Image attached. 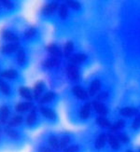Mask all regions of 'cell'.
<instances>
[{"mask_svg":"<svg viewBox=\"0 0 140 152\" xmlns=\"http://www.w3.org/2000/svg\"><path fill=\"white\" fill-rule=\"evenodd\" d=\"M58 9V3L57 2H51L50 4L45 5L41 9V12L44 15H50Z\"/></svg>","mask_w":140,"mask_h":152,"instance_id":"5","label":"cell"},{"mask_svg":"<svg viewBox=\"0 0 140 152\" xmlns=\"http://www.w3.org/2000/svg\"><path fill=\"white\" fill-rule=\"evenodd\" d=\"M48 143L50 145V147L54 150V151H58L60 149V140L56 136H51L48 140Z\"/></svg>","mask_w":140,"mask_h":152,"instance_id":"17","label":"cell"},{"mask_svg":"<svg viewBox=\"0 0 140 152\" xmlns=\"http://www.w3.org/2000/svg\"><path fill=\"white\" fill-rule=\"evenodd\" d=\"M78 150V146L73 145V146H70L69 148H66L64 152H77Z\"/></svg>","mask_w":140,"mask_h":152,"instance_id":"38","label":"cell"},{"mask_svg":"<svg viewBox=\"0 0 140 152\" xmlns=\"http://www.w3.org/2000/svg\"><path fill=\"white\" fill-rule=\"evenodd\" d=\"M139 152H140V148H139Z\"/></svg>","mask_w":140,"mask_h":152,"instance_id":"42","label":"cell"},{"mask_svg":"<svg viewBox=\"0 0 140 152\" xmlns=\"http://www.w3.org/2000/svg\"><path fill=\"white\" fill-rule=\"evenodd\" d=\"M126 152H133L132 150H127V151H126Z\"/></svg>","mask_w":140,"mask_h":152,"instance_id":"41","label":"cell"},{"mask_svg":"<svg viewBox=\"0 0 140 152\" xmlns=\"http://www.w3.org/2000/svg\"><path fill=\"white\" fill-rule=\"evenodd\" d=\"M20 50V45L17 43H10V44H7L5 46H2L0 50L3 53H11V52H14V51H18Z\"/></svg>","mask_w":140,"mask_h":152,"instance_id":"4","label":"cell"},{"mask_svg":"<svg viewBox=\"0 0 140 152\" xmlns=\"http://www.w3.org/2000/svg\"><path fill=\"white\" fill-rule=\"evenodd\" d=\"M106 135L105 134H101L95 141V148L96 149H100L105 147L106 145Z\"/></svg>","mask_w":140,"mask_h":152,"instance_id":"20","label":"cell"},{"mask_svg":"<svg viewBox=\"0 0 140 152\" xmlns=\"http://www.w3.org/2000/svg\"><path fill=\"white\" fill-rule=\"evenodd\" d=\"M96 122L98 125H100V126L102 127H108L109 126V121L108 120H106V118L104 117V116H100L96 118Z\"/></svg>","mask_w":140,"mask_h":152,"instance_id":"31","label":"cell"},{"mask_svg":"<svg viewBox=\"0 0 140 152\" xmlns=\"http://www.w3.org/2000/svg\"><path fill=\"white\" fill-rule=\"evenodd\" d=\"M35 33H36V30H35V28L31 27V28H29L27 31H25V32H24V37H28V38H30V37H32L33 36L35 35Z\"/></svg>","mask_w":140,"mask_h":152,"instance_id":"37","label":"cell"},{"mask_svg":"<svg viewBox=\"0 0 140 152\" xmlns=\"http://www.w3.org/2000/svg\"><path fill=\"white\" fill-rule=\"evenodd\" d=\"M39 152H54L51 147H41L39 148Z\"/></svg>","mask_w":140,"mask_h":152,"instance_id":"40","label":"cell"},{"mask_svg":"<svg viewBox=\"0 0 140 152\" xmlns=\"http://www.w3.org/2000/svg\"><path fill=\"white\" fill-rule=\"evenodd\" d=\"M67 6H69L70 8L74 9V10H79L81 9V3L78 1H74V0H70V1H67Z\"/></svg>","mask_w":140,"mask_h":152,"instance_id":"33","label":"cell"},{"mask_svg":"<svg viewBox=\"0 0 140 152\" xmlns=\"http://www.w3.org/2000/svg\"><path fill=\"white\" fill-rule=\"evenodd\" d=\"M100 87H101V83H100L99 80H93L91 84V87L89 89V94L90 95H95L96 92H98V91L100 90Z\"/></svg>","mask_w":140,"mask_h":152,"instance_id":"18","label":"cell"},{"mask_svg":"<svg viewBox=\"0 0 140 152\" xmlns=\"http://www.w3.org/2000/svg\"><path fill=\"white\" fill-rule=\"evenodd\" d=\"M108 96V94L106 91H102V92H100V94H98L96 96V101H103L105 100V99H106Z\"/></svg>","mask_w":140,"mask_h":152,"instance_id":"36","label":"cell"},{"mask_svg":"<svg viewBox=\"0 0 140 152\" xmlns=\"http://www.w3.org/2000/svg\"><path fill=\"white\" fill-rule=\"evenodd\" d=\"M4 131H5L6 134L8 135L9 137H10L11 139H18V138H19V134L14 129H12V127L8 126V127H6L4 129Z\"/></svg>","mask_w":140,"mask_h":152,"instance_id":"23","label":"cell"},{"mask_svg":"<svg viewBox=\"0 0 140 152\" xmlns=\"http://www.w3.org/2000/svg\"><path fill=\"white\" fill-rule=\"evenodd\" d=\"M121 114L125 117H132L138 114V109L136 107H124L121 110Z\"/></svg>","mask_w":140,"mask_h":152,"instance_id":"16","label":"cell"},{"mask_svg":"<svg viewBox=\"0 0 140 152\" xmlns=\"http://www.w3.org/2000/svg\"><path fill=\"white\" fill-rule=\"evenodd\" d=\"M73 94H74L78 98L81 99V100H85V99L88 98L87 91L83 90L81 87H79V86H75V87L73 88Z\"/></svg>","mask_w":140,"mask_h":152,"instance_id":"8","label":"cell"},{"mask_svg":"<svg viewBox=\"0 0 140 152\" xmlns=\"http://www.w3.org/2000/svg\"><path fill=\"white\" fill-rule=\"evenodd\" d=\"M55 94L53 91H48L46 92V94L43 95V97L39 100V103L40 104H45V103H49L51 102V100H53V98H54Z\"/></svg>","mask_w":140,"mask_h":152,"instance_id":"25","label":"cell"},{"mask_svg":"<svg viewBox=\"0 0 140 152\" xmlns=\"http://www.w3.org/2000/svg\"><path fill=\"white\" fill-rule=\"evenodd\" d=\"M68 14V9H67V5L66 4H63L60 6L59 9V15L62 19H65L66 16Z\"/></svg>","mask_w":140,"mask_h":152,"instance_id":"29","label":"cell"},{"mask_svg":"<svg viewBox=\"0 0 140 152\" xmlns=\"http://www.w3.org/2000/svg\"><path fill=\"white\" fill-rule=\"evenodd\" d=\"M9 108L6 107V105H3L0 108V121L2 123H6L8 121V118H9Z\"/></svg>","mask_w":140,"mask_h":152,"instance_id":"19","label":"cell"},{"mask_svg":"<svg viewBox=\"0 0 140 152\" xmlns=\"http://www.w3.org/2000/svg\"><path fill=\"white\" fill-rule=\"evenodd\" d=\"M2 37H3V38L6 39V40L11 41L12 43H17L19 41V37L17 36H15L13 33H11L10 31H7V30H4L2 32Z\"/></svg>","mask_w":140,"mask_h":152,"instance_id":"15","label":"cell"},{"mask_svg":"<svg viewBox=\"0 0 140 152\" xmlns=\"http://www.w3.org/2000/svg\"><path fill=\"white\" fill-rule=\"evenodd\" d=\"M19 92L20 94H21V96H23V98H25L26 100H28L29 102L33 100V92L31 91V90L27 87H24V86H23V87H21L19 89Z\"/></svg>","mask_w":140,"mask_h":152,"instance_id":"9","label":"cell"},{"mask_svg":"<svg viewBox=\"0 0 140 152\" xmlns=\"http://www.w3.org/2000/svg\"><path fill=\"white\" fill-rule=\"evenodd\" d=\"M37 120V114H36V111L34 110L33 112H31V113L28 115L27 118H26V124L27 125H33L35 123Z\"/></svg>","mask_w":140,"mask_h":152,"instance_id":"32","label":"cell"},{"mask_svg":"<svg viewBox=\"0 0 140 152\" xmlns=\"http://www.w3.org/2000/svg\"><path fill=\"white\" fill-rule=\"evenodd\" d=\"M86 59H87V56L86 54L83 53H78V54H73L70 56L69 58V64H81L83 63Z\"/></svg>","mask_w":140,"mask_h":152,"instance_id":"6","label":"cell"},{"mask_svg":"<svg viewBox=\"0 0 140 152\" xmlns=\"http://www.w3.org/2000/svg\"><path fill=\"white\" fill-rule=\"evenodd\" d=\"M46 49H47V50H48L52 56H55V57L60 58L61 56H63V54H64V52L61 50H59V48L57 47V45H55V44H52V43L49 44L46 47Z\"/></svg>","mask_w":140,"mask_h":152,"instance_id":"7","label":"cell"},{"mask_svg":"<svg viewBox=\"0 0 140 152\" xmlns=\"http://www.w3.org/2000/svg\"><path fill=\"white\" fill-rule=\"evenodd\" d=\"M70 144V137L65 135V136H63L62 139L60 140V149H65L67 148V146Z\"/></svg>","mask_w":140,"mask_h":152,"instance_id":"30","label":"cell"},{"mask_svg":"<svg viewBox=\"0 0 140 152\" xmlns=\"http://www.w3.org/2000/svg\"><path fill=\"white\" fill-rule=\"evenodd\" d=\"M117 138L119 139V142H122L123 144H127L129 143V137L127 136V134H119Z\"/></svg>","mask_w":140,"mask_h":152,"instance_id":"34","label":"cell"},{"mask_svg":"<svg viewBox=\"0 0 140 152\" xmlns=\"http://www.w3.org/2000/svg\"><path fill=\"white\" fill-rule=\"evenodd\" d=\"M16 60L20 64H23L25 63V52L23 50L20 49L17 51V54H16Z\"/></svg>","mask_w":140,"mask_h":152,"instance_id":"27","label":"cell"},{"mask_svg":"<svg viewBox=\"0 0 140 152\" xmlns=\"http://www.w3.org/2000/svg\"><path fill=\"white\" fill-rule=\"evenodd\" d=\"M66 73H67V76L70 79L72 80H77L78 78L79 75H78V68L76 64H69L66 67Z\"/></svg>","mask_w":140,"mask_h":152,"instance_id":"1","label":"cell"},{"mask_svg":"<svg viewBox=\"0 0 140 152\" xmlns=\"http://www.w3.org/2000/svg\"><path fill=\"white\" fill-rule=\"evenodd\" d=\"M32 107H34V104L31 102H25V103H19L16 104L15 110L17 112H25L30 110Z\"/></svg>","mask_w":140,"mask_h":152,"instance_id":"10","label":"cell"},{"mask_svg":"<svg viewBox=\"0 0 140 152\" xmlns=\"http://www.w3.org/2000/svg\"><path fill=\"white\" fill-rule=\"evenodd\" d=\"M0 91H1L3 94H6V95L10 94V89L9 84L5 81H3L2 79H0Z\"/></svg>","mask_w":140,"mask_h":152,"instance_id":"26","label":"cell"},{"mask_svg":"<svg viewBox=\"0 0 140 152\" xmlns=\"http://www.w3.org/2000/svg\"><path fill=\"white\" fill-rule=\"evenodd\" d=\"M43 90H44V82L42 80H38L34 85V90H33V97H34L36 100H38V99L40 98V95L42 94Z\"/></svg>","mask_w":140,"mask_h":152,"instance_id":"2","label":"cell"},{"mask_svg":"<svg viewBox=\"0 0 140 152\" xmlns=\"http://www.w3.org/2000/svg\"><path fill=\"white\" fill-rule=\"evenodd\" d=\"M91 108H92V104L91 103H86L82 108L81 109V113H79V116H81V118L85 120V118H88L90 114H91Z\"/></svg>","mask_w":140,"mask_h":152,"instance_id":"12","label":"cell"},{"mask_svg":"<svg viewBox=\"0 0 140 152\" xmlns=\"http://www.w3.org/2000/svg\"><path fill=\"white\" fill-rule=\"evenodd\" d=\"M60 63V59L58 57H55V56H51L50 59H47L46 61H44L42 63L43 66L47 67V68H50V67H52V66H57Z\"/></svg>","mask_w":140,"mask_h":152,"instance_id":"11","label":"cell"},{"mask_svg":"<svg viewBox=\"0 0 140 152\" xmlns=\"http://www.w3.org/2000/svg\"><path fill=\"white\" fill-rule=\"evenodd\" d=\"M92 107L100 116H105V115L108 114V108L106 107V105L104 104H102L101 102H99V101H96V100L93 101L92 102Z\"/></svg>","mask_w":140,"mask_h":152,"instance_id":"3","label":"cell"},{"mask_svg":"<svg viewBox=\"0 0 140 152\" xmlns=\"http://www.w3.org/2000/svg\"><path fill=\"white\" fill-rule=\"evenodd\" d=\"M106 138H108L110 147L113 149H119V147H121V145H119V139H118V138L115 135L109 134L106 135Z\"/></svg>","mask_w":140,"mask_h":152,"instance_id":"14","label":"cell"},{"mask_svg":"<svg viewBox=\"0 0 140 152\" xmlns=\"http://www.w3.org/2000/svg\"><path fill=\"white\" fill-rule=\"evenodd\" d=\"M125 122L123 120H119L117 122H115V124H113L112 126H110V131L111 132H117L119 130H121L122 128L124 127Z\"/></svg>","mask_w":140,"mask_h":152,"instance_id":"28","label":"cell"},{"mask_svg":"<svg viewBox=\"0 0 140 152\" xmlns=\"http://www.w3.org/2000/svg\"><path fill=\"white\" fill-rule=\"evenodd\" d=\"M0 122H1V121H0Z\"/></svg>","mask_w":140,"mask_h":152,"instance_id":"43","label":"cell"},{"mask_svg":"<svg viewBox=\"0 0 140 152\" xmlns=\"http://www.w3.org/2000/svg\"><path fill=\"white\" fill-rule=\"evenodd\" d=\"M40 112L41 114L47 118H49V120H55L56 118V114L54 111H52L51 109L48 108V107H40Z\"/></svg>","mask_w":140,"mask_h":152,"instance_id":"13","label":"cell"},{"mask_svg":"<svg viewBox=\"0 0 140 152\" xmlns=\"http://www.w3.org/2000/svg\"><path fill=\"white\" fill-rule=\"evenodd\" d=\"M132 127H133V129H135V130H137L140 127V114L136 115V118H135L134 123H133Z\"/></svg>","mask_w":140,"mask_h":152,"instance_id":"35","label":"cell"},{"mask_svg":"<svg viewBox=\"0 0 140 152\" xmlns=\"http://www.w3.org/2000/svg\"><path fill=\"white\" fill-rule=\"evenodd\" d=\"M18 75L17 71L14 70V69H8V70H5L3 71L1 74H0V76H1V77H6V78H14L16 77Z\"/></svg>","mask_w":140,"mask_h":152,"instance_id":"21","label":"cell"},{"mask_svg":"<svg viewBox=\"0 0 140 152\" xmlns=\"http://www.w3.org/2000/svg\"><path fill=\"white\" fill-rule=\"evenodd\" d=\"M73 49H74V44H73V42L67 41L64 46V55L66 57H69L71 52L73 51Z\"/></svg>","mask_w":140,"mask_h":152,"instance_id":"24","label":"cell"},{"mask_svg":"<svg viewBox=\"0 0 140 152\" xmlns=\"http://www.w3.org/2000/svg\"><path fill=\"white\" fill-rule=\"evenodd\" d=\"M23 118L21 115H16L9 121V126H10V127L18 126V125H20L23 122Z\"/></svg>","mask_w":140,"mask_h":152,"instance_id":"22","label":"cell"},{"mask_svg":"<svg viewBox=\"0 0 140 152\" xmlns=\"http://www.w3.org/2000/svg\"><path fill=\"white\" fill-rule=\"evenodd\" d=\"M1 3H2V5L5 7L6 9H11L12 7H13V4L10 2V1H9V0H2L1 1Z\"/></svg>","mask_w":140,"mask_h":152,"instance_id":"39","label":"cell"}]
</instances>
